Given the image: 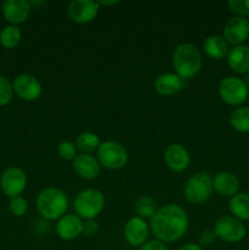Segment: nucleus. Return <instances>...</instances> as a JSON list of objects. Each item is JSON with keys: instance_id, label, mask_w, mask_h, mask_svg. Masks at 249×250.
I'll return each instance as SVG.
<instances>
[{"instance_id": "nucleus-1", "label": "nucleus", "mask_w": 249, "mask_h": 250, "mask_svg": "<svg viewBox=\"0 0 249 250\" xmlns=\"http://www.w3.org/2000/svg\"><path fill=\"white\" fill-rule=\"evenodd\" d=\"M149 227L155 239L163 243H173L187 233L189 219L186 210L180 205L167 204L158 209L150 219Z\"/></svg>"}, {"instance_id": "nucleus-2", "label": "nucleus", "mask_w": 249, "mask_h": 250, "mask_svg": "<svg viewBox=\"0 0 249 250\" xmlns=\"http://www.w3.org/2000/svg\"><path fill=\"white\" fill-rule=\"evenodd\" d=\"M172 66L176 75L180 76L182 80H192L199 73L203 66L199 49L190 43H183L176 46L172 54Z\"/></svg>"}, {"instance_id": "nucleus-3", "label": "nucleus", "mask_w": 249, "mask_h": 250, "mask_svg": "<svg viewBox=\"0 0 249 250\" xmlns=\"http://www.w3.org/2000/svg\"><path fill=\"white\" fill-rule=\"evenodd\" d=\"M36 207L45 220H59L66 215L68 200L65 192L59 188L49 187L42 190L36 200Z\"/></svg>"}, {"instance_id": "nucleus-4", "label": "nucleus", "mask_w": 249, "mask_h": 250, "mask_svg": "<svg viewBox=\"0 0 249 250\" xmlns=\"http://www.w3.org/2000/svg\"><path fill=\"white\" fill-rule=\"evenodd\" d=\"M212 192V177L208 171H200L190 176L183 188V194L187 202L194 205L208 202Z\"/></svg>"}, {"instance_id": "nucleus-5", "label": "nucleus", "mask_w": 249, "mask_h": 250, "mask_svg": "<svg viewBox=\"0 0 249 250\" xmlns=\"http://www.w3.org/2000/svg\"><path fill=\"white\" fill-rule=\"evenodd\" d=\"M73 208L82 220H95L105 208V198L100 190L88 188L77 194Z\"/></svg>"}, {"instance_id": "nucleus-6", "label": "nucleus", "mask_w": 249, "mask_h": 250, "mask_svg": "<svg viewBox=\"0 0 249 250\" xmlns=\"http://www.w3.org/2000/svg\"><path fill=\"white\" fill-rule=\"evenodd\" d=\"M97 159L107 170H121L127 165L128 153L121 143L115 141L102 142L97 150Z\"/></svg>"}, {"instance_id": "nucleus-7", "label": "nucleus", "mask_w": 249, "mask_h": 250, "mask_svg": "<svg viewBox=\"0 0 249 250\" xmlns=\"http://www.w3.org/2000/svg\"><path fill=\"white\" fill-rule=\"evenodd\" d=\"M214 232L216 237L226 243H239L247 236V227L243 221L232 215H224L215 221Z\"/></svg>"}, {"instance_id": "nucleus-8", "label": "nucleus", "mask_w": 249, "mask_h": 250, "mask_svg": "<svg viewBox=\"0 0 249 250\" xmlns=\"http://www.w3.org/2000/svg\"><path fill=\"white\" fill-rule=\"evenodd\" d=\"M217 90L222 102L231 106H241L249 97V89L246 83L236 76L225 77L220 82Z\"/></svg>"}, {"instance_id": "nucleus-9", "label": "nucleus", "mask_w": 249, "mask_h": 250, "mask_svg": "<svg viewBox=\"0 0 249 250\" xmlns=\"http://www.w3.org/2000/svg\"><path fill=\"white\" fill-rule=\"evenodd\" d=\"M0 187H1L2 193L10 199L19 197L27 187L26 173L20 167H9L1 175Z\"/></svg>"}, {"instance_id": "nucleus-10", "label": "nucleus", "mask_w": 249, "mask_h": 250, "mask_svg": "<svg viewBox=\"0 0 249 250\" xmlns=\"http://www.w3.org/2000/svg\"><path fill=\"white\" fill-rule=\"evenodd\" d=\"M222 38L228 43V45H243L249 38V20L238 16L231 17L225 23Z\"/></svg>"}, {"instance_id": "nucleus-11", "label": "nucleus", "mask_w": 249, "mask_h": 250, "mask_svg": "<svg viewBox=\"0 0 249 250\" xmlns=\"http://www.w3.org/2000/svg\"><path fill=\"white\" fill-rule=\"evenodd\" d=\"M12 89H14L15 94L21 98L22 100L33 102L41 97L43 88H42L38 78L34 77L33 75L22 73V75L15 77L14 82H12Z\"/></svg>"}, {"instance_id": "nucleus-12", "label": "nucleus", "mask_w": 249, "mask_h": 250, "mask_svg": "<svg viewBox=\"0 0 249 250\" xmlns=\"http://www.w3.org/2000/svg\"><path fill=\"white\" fill-rule=\"evenodd\" d=\"M99 5L92 0H72L67 6V15L71 21L80 24L92 22L97 17Z\"/></svg>"}, {"instance_id": "nucleus-13", "label": "nucleus", "mask_w": 249, "mask_h": 250, "mask_svg": "<svg viewBox=\"0 0 249 250\" xmlns=\"http://www.w3.org/2000/svg\"><path fill=\"white\" fill-rule=\"evenodd\" d=\"M150 227L145 220L134 216L127 221L124 227V237L127 243L132 247H142L148 241Z\"/></svg>"}, {"instance_id": "nucleus-14", "label": "nucleus", "mask_w": 249, "mask_h": 250, "mask_svg": "<svg viewBox=\"0 0 249 250\" xmlns=\"http://www.w3.org/2000/svg\"><path fill=\"white\" fill-rule=\"evenodd\" d=\"M164 160L166 165L173 172H183L190 164V156L186 146L182 144L172 143L166 148L164 154Z\"/></svg>"}, {"instance_id": "nucleus-15", "label": "nucleus", "mask_w": 249, "mask_h": 250, "mask_svg": "<svg viewBox=\"0 0 249 250\" xmlns=\"http://www.w3.org/2000/svg\"><path fill=\"white\" fill-rule=\"evenodd\" d=\"M187 87V81L171 72L161 73L154 81V89L159 95L172 97Z\"/></svg>"}, {"instance_id": "nucleus-16", "label": "nucleus", "mask_w": 249, "mask_h": 250, "mask_svg": "<svg viewBox=\"0 0 249 250\" xmlns=\"http://www.w3.org/2000/svg\"><path fill=\"white\" fill-rule=\"evenodd\" d=\"M72 167L76 175L83 180H95L100 175L102 165L97 156L89 154H78L72 161Z\"/></svg>"}, {"instance_id": "nucleus-17", "label": "nucleus", "mask_w": 249, "mask_h": 250, "mask_svg": "<svg viewBox=\"0 0 249 250\" xmlns=\"http://www.w3.org/2000/svg\"><path fill=\"white\" fill-rule=\"evenodd\" d=\"M5 20L11 24L23 23L31 12V4L26 0H5L1 5Z\"/></svg>"}, {"instance_id": "nucleus-18", "label": "nucleus", "mask_w": 249, "mask_h": 250, "mask_svg": "<svg viewBox=\"0 0 249 250\" xmlns=\"http://www.w3.org/2000/svg\"><path fill=\"white\" fill-rule=\"evenodd\" d=\"M56 233L63 241H73L83 233V220L75 214H66L56 224Z\"/></svg>"}, {"instance_id": "nucleus-19", "label": "nucleus", "mask_w": 249, "mask_h": 250, "mask_svg": "<svg viewBox=\"0 0 249 250\" xmlns=\"http://www.w3.org/2000/svg\"><path fill=\"white\" fill-rule=\"evenodd\" d=\"M239 187H241V183H239L238 177L228 171H222L212 177L214 192H216L221 197H234L237 193H239Z\"/></svg>"}, {"instance_id": "nucleus-20", "label": "nucleus", "mask_w": 249, "mask_h": 250, "mask_svg": "<svg viewBox=\"0 0 249 250\" xmlns=\"http://www.w3.org/2000/svg\"><path fill=\"white\" fill-rule=\"evenodd\" d=\"M227 65L238 75L249 73V45H237L229 49L227 55Z\"/></svg>"}, {"instance_id": "nucleus-21", "label": "nucleus", "mask_w": 249, "mask_h": 250, "mask_svg": "<svg viewBox=\"0 0 249 250\" xmlns=\"http://www.w3.org/2000/svg\"><path fill=\"white\" fill-rule=\"evenodd\" d=\"M203 50H204L205 55L214 60H222V59L227 58L229 51V45L222 36L219 34H212L209 36L203 43Z\"/></svg>"}, {"instance_id": "nucleus-22", "label": "nucleus", "mask_w": 249, "mask_h": 250, "mask_svg": "<svg viewBox=\"0 0 249 250\" xmlns=\"http://www.w3.org/2000/svg\"><path fill=\"white\" fill-rule=\"evenodd\" d=\"M228 210L232 216L241 221H249V193H237L229 198Z\"/></svg>"}, {"instance_id": "nucleus-23", "label": "nucleus", "mask_w": 249, "mask_h": 250, "mask_svg": "<svg viewBox=\"0 0 249 250\" xmlns=\"http://www.w3.org/2000/svg\"><path fill=\"white\" fill-rule=\"evenodd\" d=\"M100 139L99 137L92 132H82L76 137L75 146L81 154H89L92 155L94 151L98 150L100 146Z\"/></svg>"}, {"instance_id": "nucleus-24", "label": "nucleus", "mask_w": 249, "mask_h": 250, "mask_svg": "<svg viewBox=\"0 0 249 250\" xmlns=\"http://www.w3.org/2000/svg\"><path fill=\"white\" fill-rule=\"evenodd\" d=\"M229 125L241 133H249V106H239L232 111Z\"/></svg>"}, {"instance_id": "nucleus-25", "label": "nucleus", "mask_w": 249, "mask_h": 250, "mask_svg": "<svg viewBox=\"0 0 249 250\" xmlns=\"http://www.w3.org/2000/svg\"><path fill=\"white\" fill-rule=\"evenodd\" d=\"M134 211L138 215L141 219H151L158 211V207H156V202L150 197H143L138 198L134 203Z\"/></svg>"}, {"instance_id": "nucleus-26", "label": "nucleus", "mask_w": 249, "mask_h": 250, "mask_svg": "<svg viewBox=\"0 0 249 250\" xmlns=\"http://www.w3.org/2000/svg\"><path fill=\"white\" fill-rule=\"evenodd\" d=\"M22 38V33L20 28L14 24L5 27L1 32H0V44L6 49H12L20 43Z\"/></svg>"}, {"instance_id": "nucleus-27", "label": "nucleus", "mask_w": 249, "mask_h": 250, "mask_svg": "<svg viewBox=\"0 0 249 250\" xmlns=\"http://www.w3.org/2000/svg\"><path fill=\"white\" fill-rule=\"evenodd\" d=\"M227 6L234 16L249 17V0H228Z\"/></svg>"}, {"instance_id": "nucleus-28", "label": "nucleus", "mask_w": 249, "mask_h": 250, "mask_svg": "<svg viewBox=\"0 0 249 250\" xmlns=\"http://www.w3.org/2000/svg\"><path fill=\"white\" fill-rule=\"evenodd\" d=\"M77 148H76L75 143L70 141H63L59 144L58 146V154L62 160L66 161H73V159L78 155Z\"/></svg>"}, {"instance_id": "nucleus-29", "label": "nucleus", "mask_w": 249, "mask_h": 250, "mask_svg": "<svg viewBox=\"0 0 249 250\" xmlns=\"http://www.w3.org/2000/svg\"><path fill=\"white\" fill-rule=\"evenodd\" d=\"M14 97V89L12 84L9 82L7 78L0 75V106L7 105Z\"/></svg>"}, {"instance_id": "nucleus-30", "label": "nucleus", "mask_w": 249, "mask_h": 250, "mask_svg": "<svg viewBox=\"0 0 249 250\" xmlns=\"http://www.w3.org/2000/svg\"><path fill=\"white\" fill-rule=\"evenodd\" d=\"M9 209L15 216L21 217L23 216L27 212V209H28V204H27V200L24 199L23 197L19 195V197L11 198L9 202Z\"/></svg>"}, {"instance_id": "nucleus-31", "label": "nucleus", "mask_w": 249, "mask_h": 250, "mask_svg": "<svg viewBox=\"0 0 249 250\" xmlns=\"http://www.w3.org/2000/svg\"><path fill=\"white\" fill-rule=\"evenodd\" d=\"M216 239H217V237H216V234H215L214 229H207L199 234V238H198V244H199L202 248H204V247H209V246H211V244H214Z\"/></svg>"}, {"instance_id": "nucleus-32", "label": "nucleus", "mask_w": 249, "mask_h": 250, "mask_svg": "<svg viewBox=\"0 0 249 250\" xmlns=\"http://www.w3.org/2000/svg\"><path fill=\"white\" fill-rule=\"evenodd\" d=\"M99 232V224L95 220H85L83 222V233L87 237H92Z\"/></svg>"}, {"instance_id": "nucleus-33", "label": "nucleus", "mask_w": 249, "mask_h": 250, "mask_svg": "<svg viewBox=\"0 0 249 250\" xmlns=\"http://www.w3.org/2000/svg\"><path fill=\"white\" fill-rule=\"evenodd\" d=\"M139 250H168V248L163 242L158 239H151V241H146Z\"/></svg>"}, {"instance_id": "nucleus-34", "label": "nucleus", "mask_w": 249, "mask_h": 250, "mask_svg": "<svg viewBox=\"0 0 249 250\" xmlns=\"http://www.w3.org/2000/svg\"><path fill=\"white\" fill-rule=\"evenodd\" d=\"M178 250H204V248L199 246V244H194V243H187L185 246L181 247Z\"/></svg>"}, {"instance_id": "nucleus-35", "label": "nucleus", "mask_w": 249, "mask_h": 250, "mask_svg": "<svg viewBox=\"0 0 249 250\" xmlns=\"http://www.w3.org/2000/svg\"><path fill=\"white\" fill-rule=\"evenodd\" d=\"M97 4L100 6H114V5L120 4L119 0H111V1H106V0H102V1H97Z\"/></svg>"}, {"instance_id": "nucleus-36", "label": "nucleus", "mask_w": 249, "mask_h": 250, "mask_svg": "<svg viewBox=\"0 0 249 250\" xmlns=\"http://www.w3.org/2000/svg\"><path fill=\"white\" fill-rule=\"evenodd\" d=\"M242 80H243V82L246 83L247 88H248V89H249V73H247V75H244V77L242 78Z\"/></svg>"}]
</instances>
